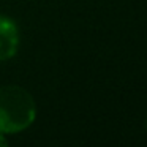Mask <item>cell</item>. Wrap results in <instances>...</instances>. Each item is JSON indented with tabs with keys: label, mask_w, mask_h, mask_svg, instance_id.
<instances>
[{
	"label": "cell",
	"mask_w": 147,
	"mask_h": 147,
	"mask_svg": "<svg viewBox=\"0 0 147 147\" xmlns=\"http://www.w3.org/2000/svg\"><path fill=\"white\" fill-rule=\"evenodd\" d=\"M36 106L33 96L19 86L0 87V133H18L33 123Z\"/></svg>",
	"instance_id": "6da1fadb"
},
{
	"label": "cell",
	"mask_w": 147,
	"mask_h": 147,
	"mask_svg": "<svg viewBox=\"0 0 147 147\" xmlns=\"http://www.w3.org/2000/svg\"><path fill=\"white\" fill-rule=\"evenodd\" d=\"M19 32L11 18L0 14V60H8L18 52Z\"/></svg>",
	"instance_id": "7a4b0ae2"
},
{
	"label": "cell",
	"mask_w": 147,
	"mask_h": 147,
	"mask_svg": "<svg viewBox=\"0 0 147 147\" xmlns=\"http://www.w3.org/2000/svg\"><path fill=\"white\" fill-rule=\"evenodd\" d=\"M7 139L3 138V133H0V146H7Z\"/></svg>",
	"instance_id": "3957f363"
},
{
	"label": "cell",
	"mask_w": 147,
	"mask_h": 147,
	"mask_svg": "<svg viewBox=\"0 0 147 147\" xmlns=\"http://www.w3.org/2000/svg\"><path fill=\"white\" fill-rule=\"evenodd\" d=\"M146 127H147V123H146Z\"/></svg>",
	"instance_id": "277c9868"
}]
</instances>
